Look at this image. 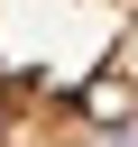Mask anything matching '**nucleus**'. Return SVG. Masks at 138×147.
I'll use <instances>...</instances> for the list:
<instances>
[{
  "label": "nucleus",
  "instance_id": "nucleus-1",
  "mask_svg": "<svg viewBox=\"0 0 138 147\" xmlns=\"http://www.w3.org/2000/svg\"><path fill=\"white\" fill-rule=\"evenodd\" d=\"M0 147H138V0H0Z\"/></svg>",
  "mask_w": 138,
  "mask_h": 147
}]
</instances>
